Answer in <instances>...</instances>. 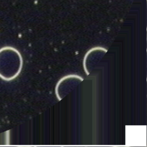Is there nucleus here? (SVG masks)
<instances>
[{
  "mask_svg": "<svg viewBox=\"0 0 147 147\" xmlns=\"http://www.w3.org/2000/svg\"><path fill=\"white\" fill-rule=\"evenodd\" d=\"M23 65L22 56L19 51L11 47L0 49V78L11 81L20 74Z\"/></svg>",
  "mask_w": 147,
  "mask_h": 147,
  "instance_id": "obj_1",
  "label": "nucleus"
}]
</instances>
